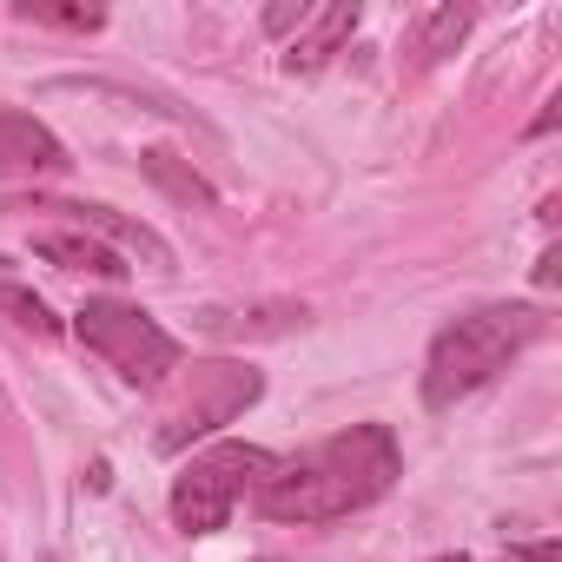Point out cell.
<instances>
[{"label": "cell", "mask_w": 562, "mask_h": 562, "mask_svg": "<svg viewBox=\"0 0 562 562\" xmlns=\"http://www.w3.org/2000/svg\"><path fill=\"white\" fill-rule=\"evenodd\" d=\"M555 278H562V251L549 245V251H542V265H536V285H555Z\"/></svg>", "instance_id": "cell-17"}, {"label": "cell", "mask_w": 562, "mask_h": 562, "mask_svg": "<svg viewBox=\"0 0 562 562\" xmlns=\"http://www.w3.org/2000/svg\"><path fill=\"white\" fill-rule=\"evenodd\" d=\"M74 331H80L87 351H100V358H106L126 384H139V391H166L172 371H179V338H172L153 312H139V305H126V299H87V305L74 312Z\"/></svg>", "instance_id": "cell-3"}, {"label": "cell", "mask_w": 562, "mask_h": 562, "mask_svg": "<svg viewBox=\"0 0 562 562\" xmlns=\"http://www.w3.org/2000/svg\"><path fill=\"white\" fill-rule=\"evenodd\" d=\"M67 146L54 126H41L34 113H8L0 106V179H54L67 172Z\"/></svg>", "instance_id": "cell-7"}, {"label": "cell", "mask_w": 562, "mask_h": 562, "mask_svg": "<svg viewBox=\"0 0 562 562\" xmlns=\"http://www.w3.org/2000/svg\"><path fill=\"white\" fill-rule=\"evenodd\" d=\"M555 120H562V100H549V106L536 113V126H529V139H542V133H555Z\"/></svg>", "instance_id": "cell-18"}, {"label": "cell", "mask_w": 562, "mask_h": 562, "mask_svg": "<svg viewBox=\"0 0 562 562\" xmlns=\"http://www.w3.org/2000/svg\"><path fill=\"white\" fill-rule=\"evenodd\" d=\"M305 21H312L305 0H278V8H265V27H271V34H292V27H305Z\"/></svg>", "instance_id": "cell-15"}, {"label": "cell", "mask_w": 562, "mask_h": 562, "mask_svg": "<svg viewBox=\"0 0 562 562\" xmlns=\"http://www.w3.org/2000/svg\"><path fill=\"white\" fill-rule=\"evenodd\" d=\"M542 331V312L536 305H483L457 325H443L430 338V358H424V404L430 411H450L463 404L470 391H483L496 371H509V358Z\"/></svg>", "instance_id": "cell-2"}, {"label": "cell", "mask_w": 562, "mask_h": 562, "mask_svg": "<svg viewBox=\"0 0 562 562\" xmlns=\"http://www.w3.org/2000/svg\"><path fill=\"white\" fill-rule=\"evenodd\" d=\"M27 245H34L47 265H60V271H93V278H126V271H133L113 245H100L93 232H74V225H34Z\"/></svg>", "instance_id": "cell-8"}, {"label": "cell", "mask_w": 562, "mask_h": 562, "mask_svg": "<svg viewBox=\"0 0 562 562\" xmlns=\"http://www.w3.org/2000/svg\"><path fill=\"white\" fill-rule=\"evenodd\" d=\"M437 562H470V555H463V549H457V555H437Z\"/></svg>", "instance_id": "cell-19"}, {"label": "cell", "mask_w": 562, "mask_h": 562, "mask_svg": "<svg viewBox=\"0 0 562 562\" xmlns=\"http://www.w3.org/2000/svg\"><path fill=\"white\" fill-rule=\"evenodd\" d=\"M0 312H8L21 331H34V338H60V318L47 312V299L34 285H21V278H8V271H0Z\"/></svg>", "instance_id": "cell-13"}, {"label": "cell", "mask_w": 562, "mask_h": 562, "mask_svg": "<svg viewBox=\"0 0 562 562\" xmlns=\"http://www.w3.org/2000/svg\"><path fill=\"white\" fill-rule=\"evenodd\" d=\"M509 562H562V549H555V542H516Z\"/></svg>", "instance_id": "cell-16"}, {"label": "cell", "mask_w": 562, "mask_h": 562, "mask_svg": "<svg viewBox=\"0 0 562 562\" xmlns=\"http://www.w3.org/2000/svg\"><path fill=\"white\" fill-rule=\"evenodd\" d=\"M470 21H476V8H463V0H450V8H430L424 27H417V41H411V74H424V67H437L443 54H457L463 34H470Z\"/></svg>", "instance_id": "cell-11"}, {"label": "cell", "mask_w": 562, "mask_h": 562, "mask_svg": "<svg viewBox=\"0 0 562 562\" xmlns=\"http://www.w3.org/2000/svg\"><path fill=\"white\" fill-rule=\"evenodd\" d=\"M14 21H34V27H67V34H100V27H106V8H54V0H21Z\"/></svg>", "instance_id": "cell-14"}, {"label": "cell", "mask_w": 562, "mask_h": 562, "mask_svg": "<svg viewBox=\"0 0 562 562\" xmlns=\"http://www.w3.org/2000/svg\"><path fill=\"white\" fill-rule=\"evenodd\" d=\"M265 397V378L251 364H232V358H212V364H192L179 378V397L166 404L159 417V450H186L192 437H212L225 430L238 411H251Z\"/></svg>", "instance_id": "cell-5"}, {"label": "cell", "mask_w": 562, "mask_h": 562, "mask_svg": "<svg viewBox=\"0 0 562 562\" xmlns=\"http://www.w3.org/2000/svg\"><path fill=\"white\" fill-rule=\"evenodd\" d=\"M404 457L397 437L384 424H351L325 443H312L305 457H278V476L251 490L258 516L271 522H338L371 509L378 496H391Z\"/></svg>", "instance_id": "cell-1"}, {"label": "cell", "mask_w": 562, "mask_h": 562, "mask_svg": "<svg viewBox=\"0 0 562 562\" xmlns=\"http://www.w3.org/2000/svg\"><path fill=\"white\" fill-rule=\"evenodd\" d=\"M47 562H54V555H47Z\"/></svg>", "instance_id": "cell-20"}, {"label": "cell", "mask_w": 562, "mask_h": 562, "mask_svg": "<svg viewBox=\"0 0 562 562\" xmlns=\"http://www.w3.org/2000/svg\"><path fill=\"white\" fill-rule=\"evenodd\" d=\"M278 476V457L258 450V443H212L205 457H192L179 476H172V522L186 536H212L232 522V503L258 483Z\"/></svg>", "instance_id": "cell-4"}, {"label": "cell", "mask_w": 562, "mask_h": 562, "mask_svg": "<svg viewBox=\"0 0 562 562\" xmlns=\"http://www.w3.org/2000/svg\"><path fill=\"white\" fill-rule=\"evenodd\" d=\"M8 212H54V218H67L74 232H93L100 245H126L133 258H146V271H172V245H166L153 225L120 218L113 205H87V199H14Z\"/></svg>", "instance_id": "cell-6"}, {"label": "cell", "mask_w": 562, "mask_h": 562, "mask_svg": "<svg viewBox=\"0 0 562 562\" xmlns=\"http://www.w3.org/2000/svg\"><path fill=\"white\" fill-rule=\"evenodd\" d=\"M305 318H312L305 305L271 299V305H251V312H205L199 325H205V331H218V338H285V331H299Z\"/></svg>", "instance_id": "cell-10"}, {"label": "cell", "mask_w": 562, "mask_h": 562, "mask_svg": "<svg viewBox=\"0 0 562 562\" xmlns=\"http://www.w3.org/2000/svg\"><path fill=\"white\" fill-rule=\"evenodd\" d=\"M358 27V0H331V8H312V21L299 27L292 54H285V74H318Z\"/></svg>", "instance_id": "cell-9"}, {"label": "cell", "mask_w": 562, "mask_h": 562, "mask_svg": "<svg viewBox=\"0 0 562 562\" xmlns=\"http://www.w3.org/2000/svg\"><path fill=\"white\" fill-rule=\"evenodd\" d=\"M139 166H146V179L153 186H166L179 205H218V192L192 172V166H179V153H166V146H153V153H139Z\"/></svg>", "instance_id": "cell-12"}]
</instances>
